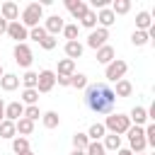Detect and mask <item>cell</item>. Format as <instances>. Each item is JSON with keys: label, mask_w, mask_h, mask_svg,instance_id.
<instances>
[{"label": "cell", "mask_w": 155, "mask_h": 155, "mask_svg": "<svg viewBox=\"0 0 155 155\" xmlns=\"http://www.w3.org/2000/svg\"><path fill=\"white\" fill-rule=\"evenodd\" d=\"M116 104V94L107 82H94L85 87V107L94 114H111Z\"/></svg>", "instance_id": "obj_1"}, {"label": "cell", "mask_w": 155, "mask_h": 155, "mask_svg": "<svg viewBox=\"0 0 155 155\" xmlns=\"http://www.w3.org/2000/svg\"><path fill=\"white\" fill-rule=\"evenodd\" d=\"M39 19H44V7H41V2H29L24 10H22V27H27V29H34V27H39Z\"/></svg>", "instance_id": "obj_2"}, {"label": "cell", "mask_w": 155, "mask_h": 155, "mask_svg": "<svg viewBox=\"0 0 155 155\" xmlns=\"http://www.w3.org/2000/svg\"><path fill=\"white\" fill-rule=\"evenodd\" d=\"M104 128L109 131V133H114V136H121V133H126L128 128H131V121H128V116L126 114H109L107 119H104Z\"/></svg>", "instance_id": "obj_3"}, {"label": "cell", "mask_w": 155, "mask_h": 155, "mask_svg": "<svg viewBox=\"0 0 155 155\" xmlns=\"http://www.w3.org/2000/svg\"><path fill=\"white\" fill-rule=\"evenodd\" d=\"M126 136H128V150L133 153V155H138V153H143L148 145H145V136H143V126H131L128 131H126Z\"/></svg>", "instance_id": "obj_4"}, {"label": "cell", "mask_w": 155, "mask_h": 155, "mask_svg": "<svg viewBox=\"0 0 155 155\" xmlns=\"http://www.w3.org/2000/svg\"><path fill=\"white\" fill-rule=\"evenodd\" d=\"M12 56H15V63H17L19 68H29L31 61H34V53H31V48H29L27 41H24V44H15Z\"/></svg>", "instance_id": "obj_5"}, {"label": "cell", "mask_w": 155, "mask_h": 155, "mask_svg": "<svg viewBox=\"0 0 155 155\" xmlns=\"http://www.w3.org/2000/svg\"><path fill=\"white\" fill-rule=\"evenodd\" d=\"M126 70H128L126 61H121V58H114V61L107 65V70H104V78H107L109 82H119V80L126 75Z\"/></svg>", "instance_id": "obj_6"}, {"label": "cell", "mask_w": 155, "mask_h": 155, "mask_svg": "<svg viewBox=\"0 0 155 155\" xmlns=\"http://www.w3.org/2000/svg\"><path fill=\"white\" fill-rule=\"evenodd\" d=\"M56 85V73L53 70H41L36 73V92H51Z\"/></svg>", "instance_id": "obj_7"}, {"label": "cell", "mask_w": 155, "mask_h": 155, "mask_svg": "<svg viewBox=\"0 0 155 155\" xmlns=\"http://www.w3.org/2000/svg\"><path fill=\"white\" fill-rule=\"evenodd\" d=\"M10 39H15L17 44H24V39H29V29L22 27V22H7V31H5Z\"/></svg>", "instance_id": "obj_8"}, {"label": "cell", "mask_w": 155, "mask_h": 155, "mask_svg": "<svg viewBox=\"0 0 155 155\" xmlns=\"http://www.w3.org/2000/svg\"><path fill=\"white\" fill-rule=\"evenodd\" d=\"M107 39H109V29H102V27L99 29H92L90 36H87V46L97 51V48H102L107 44Z\"/></svg>", "instance_id": "obj_9"}, {"label": "cell", "mask_w": 155, "mask_h": 155, "mask_svg": "<svg viewBox=\"0 0 155 155\" xmlns=\"http://www.w3.org/2000/svg\"><path fill=\"white\" fill-rule=\"evenodd\" d=\"M0 17H2L5 22H17V19H19V7H17V2H12V0L2 2V5H0Z\"/></svg>", "instance_id": "obj_10"}, {"label": "cell", "mask_w": 155, "mask_h": 155, "mask_svg": "<svg viewBox=\"0 0 155 155\" xmlns=\"http://www.w3.org/2000/svg\"><path fill=\"white\" fill-rule=\"evenodd\" d=\"M63 27H65V22H63V17H61V15H51V17H46L44 29H46V34H48V36H56L58 31H63Z\"/></svg>", "instance_id": "obj_11"}, {"label": "cell", "mask_w": 155, "mask_h": 155, "mask_svg": "<svg viewBox=\"0 0 155 155\" xmlns=\"http://www.w3.org/2000/svg\"><path fill=\"white\" fill-rule=\"evenodd\" d=\"M24 116V104L22 102H10V104H5V119L7 121H19Z\"/></svg>", "instance_id": "obj_12"}, {"label": "cell", "mask_w": 155, "mask_h": 155, "mask_svg": "<svg viewBox=\"0 0 155 155\" xmlns=\"http://www.w3.org/2000/svg\"><path fill=\"white\" fill-rule=\"evenodd\" d=\"M65 7L70 10V15H73L75 19H80V17L90 10V5H87L85 0H65Z\"/></svg>", "instance_id": "obj_13"}, {"label": "cell", "mask_w": 155, "mask_h": 155, "mask_svg": "<svg viewBox=\"0 0 155 155\" xmlns=\"http://www.w3.org/2000/svg\"><path fill=\"white\" fill-rule=\"evenodd\" d=\"M114 58H116V51H114V46L104 44L102 48H97V63H102V65H109Z\"/></svg>", "instance_id": "obj_14"}, {"label": "cell", "mask_w": 155, "mask_h": 155, "mask_svg": "<svg viewBox=\"0 0 155 155\" xmlns=\"http://www.w3.org/2000/svg\"><path fill=\"white\" fill-rule=\"evenodd\" d=\"M63 51H65V58H70V61H75V58H80V56H82V51H85V46H82L80 41H65V46H63Z\"/></svg>", "instance_id": "obj_15"}, {"label": "cell", "mask_w": 155, "mask_h": 155, "mask_svg": "<svg viewBox=\"0 0 155 155\" xmlns=\"http://www.w3.org/2000/svg\"><path fill=\"white\" fill-rule=\"evenodd\" d=\"M0 87H2L5 92L17 90V87H19V75H15V73H2V78H0Z\"/></svg>", "instance_id": "obj_16"}, {"label": "cell", "mask_w": 155, "mask_h": 155, "mask_svg": "<svg viewBox=\"0 0 155 155\" xmlns=\"http://www.w3.org/2000/svg\"><path fill=\"white\" fill-rule=\"evenodd\" d=\"M128 121H131V124H136V126H143V124L148 121V111H145V107L136 104V107L131 109V114H128Z\"/></svg>", "instance_id": "obj_17"}, {"label": "cell", "mask_w": 155, "mask_h": 155, "mask_svg": "<svg viewBox=\"0 0 155 155\" xmlns=\"http://www.w3.org/2000/svg\"><path fill=\"white\" fill-rule=\"evenodd\" d=\"M97 22H99V27H102V29H109V27L116 22V15H114L109 7H104V10H99V12H97Z\"/></svg>", "instance_id": "obj_18"}, {"label": "cell", "mask_w": 155, "mask_h": 155, "mask_svg": "<svg viewBox=\"0 0 155 155\" xmlns=\"http://www.w3.org/2000/svg\"><path fill=\"white\" fill-rule=\"evenodd\" d=\"M15 131H17V136H22V138H27V136H31V131H34V121H29V119H19V121H15Z\"/></svg>", "instance_id": "obj_19"}, {"label": "cell", "mask_w": 155, "mask_h": 155, "mask_svg": "<svg viewBox=\"0 0 155 155\" xmlns=\"http://www.w3.org/2000/svg\"><path fill=\"white\" fill-rule=\"evenodd\" d=\"M75 73V61H70V58H61L58 61V73L56 75H61V78H70Z\"/></svg>", "instance_id": "obj_20"}, {"label": "cell", "mask_w": 155, "mask_h": 155, "mask_svg": "<svg viewBox=\"0 0 155 155\" xmlns=\"http://www.w3.org/2000/svg\"><path fill=\"white\" fill-rule=\"evenodd\" d=\"M150 27H153L150 12H138V15H136V29H138V31H148Z\"/></svg>", "instance_id": "obj_21"}, {"label": "cell", "mask_w": 155, "mask_h": 155, "mask_svg": "<svg viewBox=\"0 0 155 155\" xmlns=\"http://www.w3.org/2000/svg\"><path fill=\"white\" fill-rule=\"evenodd\" d=\"M131 92H133V85H131L126 78H121V80L116 82V90H114V94H116V97H131Z\"/></svg>", "instance_id": "obj_22"}, {"label": "cell", "mask_w": 155, "mask_h": 155, "mask_svg": "<svg viewBox=\"0 0 155 155\" xmlns=\"http://www.w3.org/2000/svg\"><path fill=\"white\" fill-rule=\"evenodd\" d=\"M12 150H15V155H24V153H29V140L22 138V136H15V138H12Z\"/></svg>", "instance_id": "obj_23"}, {"label": "cell", "mask_w": 155, "mask_h": 155, "mask_svg": "<svg viewBox=\"0 0 155 155\" xmlns=\"http://www.w3.org/2000/svg\"><path fill=\"white\" fill-rule=\"evenodd\" d=\"M41 121H44L46 128H58L61 116H58V111H46V114H41Z\"/></svg>", "instance_id": "obj_24"}, {"label": "cell", "mask_w": 155, "mask_h": 155, "mask_svg": "<svg viewBox=\"0 0 155 155\" xmlns=\"http://www.w3.org/2000/svg\"><path fill=\"white\" fill-rule=\"evenodd\" d=\"M104 136H107V128H104V124H99V121L92 124L90 131H87V138H90V140H99V138H104Z\"/></svg>", "instance_id": "obj_25"}, {"label": "cell", "mask_w": 155, "mask_h": 155, "mask_svg": "<svg viewBox=\"0 0 155 155\" xmlns=\"http://www.w3.org/2000/svg\"><path fill=\"white\" fill-rule=\"evenodd\" d=\"M109 10H111L114 15H126V12L131 10V0H114V2L109 5Z\"/></svg>", "instance_id": "obj_26"}, {"label": "cell", "mask_w": 155, "mask_h": 155, "mask_svg": "<svg viewBox=\"0 0 155 155\" xmlns=\"http://www.w3.org/2000/svg\"><path fill=\"white\" fill-rule=\"evenodd\" d=\"M104 150H119L121 148V136H114V133H107L104 136Z\"/></svg>", "instance_id": "obj_27"}, {"label": "cell", "mask_w": 155, "mask_h": 155, "mask_svg": "<svg viewBox=\"0 0 155 155\" xmlns=\"http://www.w3.org/2000/svg\"><path fill=\"white\" fill-rule=\"evenodd\" d=\"M80 24L87 27V29H94V27H97V12H94V10H87V12L80 17Z\"/></svg>", "instance_id": "obj_28"}, {"label": "cell", "mask_w": 155, "mask_h": 155, "mask_svg": "<svg viewBox=\"0 0 155 155\" xmlns=\"http://www.w3.org/2000/svg\"><path fill=\"white\" fill-rule=\"evenodd\" d=\"M70 87L85 90V87H87V75H85V73H73V75H70Z\"/></svg>", "instance_id": "obj_29"}, {"label": "cell", "mask_w": 155, "mask_h": 155, "mask_svg": "<svg viewBox=\"0 0 155 155\" xmlns=\"http://www.w3.org/2000/svg\"><path fill=\"white\" fill-rule=\"evenodd\" d=\"M87 145H90L87 133H80V131H78V133H73V148H75V150H85Z\"/></svg>", "instance_id": "obj_30"}, {"label": "cell", "mask_w": 155, "mask_h": 155, "mask_svg": "<svg viewBox=\"0 0 155 155\" xmlns=\"http://www.w3.org/2000/svg\"><path fill=\"white\" fill-rule=\"evenodd\" d=\"M17 136V131H15V124L12 121H0V138H15Z\"/></svg>", "instance_id": "obj_31"}, {"label": "cell", "mask_w": 155, "mask_h": 155, "mask_svg": "<svg viewBox=\"0 0 155 155\" xmlns=\"http://www.w3.org/2000/svg\"><path fill=\"white\" fill-rule=\"evenodd\" d=\"M22 85H24V90H36V73L34 70H27L22 75Z\"/></svg>", "instance_id": "obj_32"}, {"label": "cell", "mask_w": 155, "mask_h": 155, "mask_svg": "<svg viewBox=\"0 0 155 155\" xmlns=\"http://www.w3.org/2000/svg\"><path fill=\"white\" fill-rule=\"evenodd\" d=\"M85 155H107V150L99 140H90V145L85 148Z\"/></svg>", "instance_id": "obj_33"}, {"label": "cell", "mask_w": 155, "mask_h": 155, "mask_svg": "<svg viewBox=\"0 0 155 155\" xmlns=\"http://www.w3.org/2000/svg\"><path fill=\"white\" fill-rule=\"evenodd\" d=\"M36 102H39V92H36V90H24V92H22V104L31 107V104H36Z\"/></svg>", "instance_id": "obj_34"}, {"label": "cell", "mask_w": 155, "mask_h": 155, "mask_svg": "<svg viewBox=\"0 0 155 155\" xmlns=\"http://www.w3.org/2000/svg\"><path fill=\"white\" fill-rule=\"evenodd\" d=\"M148 41H150V39H148L145 31H138V29H136V31L131 34V44H133V46H145Z\"/></svg>", "instance_id": "obj_35"}, {"label": "cell", "mask_w": 155, "mask_h": 155, "mask_svg": "<svg viewBox=\"0 0 155 155\" xmlns=\"http://www.w3.org/2000/svg\"><path fill=\"white\" fill-rule=\"evenodd\" d=\"M46 36H48V34H46V29H44V27H34V29H29V39H34L36 44H39V41H44Z\"/></svg>", "instance_id": "obj_36"}, {"label": "cell", "mask_w": 155, "mask_h": 155, "mask_svg": "<svg viewBox=\"0 0 155 155\" xmlns=\"http://www.w3.org/2000/svg\"><path fill=\"white\" fill-rule=\"evenodd\" d=\"M41 116V111H39V104H31V107H24V119H29V121H36Z\"/></svg>", "instance_id": "obj_37"}, {"label": "cell", "mask_w": 155, "mask_h": 155, "mask_svg": "<svg viewBox=\"0 0 155 155\" xmlns=\"http://www.w3.org/2000/svg\"><path fill=\"white\" fill-rule=\"evenodd\" d=\"M143 136H145V145H155V124H148L143 128Z\"/></svg>", "instance_id": "obj_38"}, {"label": "cell", "mask_w": 155, "mask_h": 155, "mask_svg": "<svg viewBox=\"0 0 155 155\" xmlns=\"http://www.w3.org/2000/svg\"><path fill=\"white\" fill-rule=\"evenodd\" d=\"M63 34L68 41H78V24H65L63 27Z\"/></svg>", "instance_id": "obj_39"}, {"label": "cell", "mask_w": 155, "mask_h": 155, "mask_svg": "<svg viewBox=\"0 0 155 155\" xmlns=\"http://www.w3.org/2000/svg\"><path fill=\"white\" fill-rule=\"evenodd\" d=\"M56 44H58V41H56V36H46L44 41H39V46H41V48H46V51H53V48H56Z\"/></svg>", "instance_id": "obj_40"}, {"label": "cell", "mask_w": 155, "mask_h": 155, "mask_svg": "<svg viewBox=\"0 0 155 155\" xmlns=\"http://www.w3.org/2000/svg\"><path fill=\"white\" fill-rule=\"evenodd\" d=\"M107 5H109V0H92V7H94V12H97V10H104Z\"/></svg>", "instance_id": "obj_41"}, {"label": "cell", "mask_w": 155, "mask_h": 155, "mask_svg": "<svg viewBox=\"0 0 155 155\" xmlns=\"http://www.w3.org/2000/svg\"><path fill=\"white\" fill-rule=\"evenodd\" d=\"M56 82L63 85V87H70V78H61V75H56Z\"/></svg>", "instance_id": "obj_42"}, {"label": "cell", "mask_w": 155, "mask_h": 155, "mask_svg": "<svg viewBox=\"0 0 155 155\" xmlns=\"http://www.w3.org/2000/svg\"><path fill=\"white\" fill-rule=\"evenodd\" d=\"M0 121H5V102H2V97H0Z\"/></svg>", "instance_id": "obj_43"}, {"label": "cell", "mask_w": 155, "mask_h": 155, "mask_svg": "<svg viewBox=\"0 0 155 155\" xmlns=\"http://www.w3.org/2000/svg\"><path fill=\"white\" fill-rule=\"evenodd\" d=\"M5 31H7V22L0 17V34H5Z\"/></svg>", "instance_id": "obj_44"}, {"label": "cell", "mask_w": 155, "mask_h": 155, "mask_svg": "<svg viewBox=\"0 0 155 155\" xmlns=\"http://www.w3.org/2000/svg\"><path fill=\"white\" fill-rule=\"evenodd\" d=\"M116 155H133V153H131L128 148H119V150H116Z\"/></svg>", "instance_id": "obj_45"}, {"label": "cell", "mask_w": 155, "mask_h": 155, "mask_svg": "<svg viewBox=\"0 0 155 155\" xmlns=\"http://www.w3.org/2000/svg\"><path fill=\"white\" fill-rule=\"evenodd\" d=\"M70 155H85V150H73Z\"/></svg>", "instance_id": "obj_46"}, {"label": "cell", "mask_w": 155, "mask_h": 155, "mask_svg": "<svg viewBox=\"0 0 155 155\" xmlns=\"http://www.w3.org/2000/svg\"><path fill=\"white\" fill-rule=\"evenodd\" d=\"M24 155H34V153H31V150H29V153H24Z\"/></svg>", "instance_id": "obj_47"}, {"label": "cell", "mask_w": 155, "mask_h": 155, "mask_svg": "<svg viewBox=\"0 0 155 155\" xmlns=\"http://www.w3.org/2000/svg\"><path fill=\"white\" fill-rule=\"evenodd\" d=\"M0 78H2V65H0Z\"/></svg>", "instance_id": "obj_48"}, {"label": "cell", "mask_w": 155, "mask_h": 155, "mask_svg": "<svg viewBox=\"0 0 155 155\" xmlns=\"http://www.w3.org/2000/svg\"><path fill=\"white\" fill-rule=\"evenodd\" d=\"M138 155H143V153H138Z\"/></svg>", "instance_id": "obj_49"}]
</instances>
